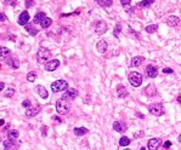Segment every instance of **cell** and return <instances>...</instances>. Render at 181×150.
Listing matches in <instances>:
<instances>
[{"label":"cell","instance_id":"1","mask_svg":"<svg viewBox=\"0 0 181 150\" xmlns=\"http://www.w3.org/2000/svg\"><path fill=\"white\" fill-rule=\"evenodd\" d=\"M71 109V104H69V99L67 97H61L60 99H57L56 102V110L60 115H66V114L69 113Z\"/></svg>","mask_w":181,"mask_h":150},{"label":"cell","instance_id":"2","mask_svg":"<svg viewBox=\"0 0 181 150\" xmlns=\"http://www.w3.org/2000/svg\"><path fill=\"white\" fill-rule=\"evenodd\" d=\"M68 90V82L66 80H57L51 84V91L54 93H57V92H61V91H67Z\"/></svg>","mask_w":181,"mask_h":150},{"label":"cell","instance_id":"3","mask_svg":"<svg viewBox=\"0 0 181 150\" xmlns=\"http://www.w3.org/2000/svg\"><path fill=\"white\" fill-rule=\"evenodd\" d=\"M148 111L151 113L152 115H156V116H162L165 114L164 105L161 104V103H156V104L148 105Z\"/></svg>","mask_w":181,"mask_h":150},{"label":"cell","instance_id":"4","mask_svg":"<svg viewBox=\"0 0 181 150\" xmlns=\"http://www.w3.org/2000/svg\"><path fill=\"white\" fill-rule=\"evenodd\" d=\"M51 57V51L45 49V47H40L38 53H37V59L39 63H45L46 61H49Z\"/></svg>","mask_w":181,"mask_h":150},{"label":"cell","instance_id":"5","mask_svg":"<svg viewBox=\"0 0 181 150\" xmlns=\"http://www.w3.org/2000/svg\"><path fill=\"white\" fill-rule=\"evenodd\" d=\"M129 82L134 86V87H139L142 84V75L137 71H131L129 74Z\"/></svg>","mask_w":181,"mask_h":150},{"label":"cell","instance_id":"6","mask_svg":"<svg viewBox=\"0 0 181 150\" xmlns=\"http://www.w3.org/2000/svg\"><path fill=\"white\" fill-rule=\"evenodd\" d=\"M94 30H95L96 34L102 35L103 33L107 32V23L105 22V21H102V19L96 21V22L94 23Z\"/></svg>","mask_w":181,"mask_h":150},{"label":"cell","instance_id":"7","mask_svg":"<svg viewBox=\"0 0 181 150\" xmlns=\"http://www.w3.org/2000/svg\"><path fill=\"white\" fill-rule=\"evenodd\" d=\"M20 143L21 142H16L15 139H9V141H5L3 142V145L5 150H13V149H17L20 147Z\"/></svg>","mask_w":181,"mask_h":150},{"label":"cell","instance_id":"8","mask_svg":"<svg viewBox=\"0 0 181 150\" xmlns=\"http://www.w3.org/2000/svg\"><path fill=\"white\" fill-rule=\"evenodd\" d=\"M162 144V141L159 138H152L149 139L147 145H148V150H158V148L161 147Z\"/></svg>","mask_w":181,"mask_h":150},{"label":"cell","instance_id":"9","mask_svg":"<svg viewBox=\"0 0 181 150\" xmlns=\"http://www.w3.org/2000/svg\"><path fill=\"white\" fill-rule=\"evenodd\" d=\"M60 67V61L59 59H51L45 64V70L48 71H54Z\"/></svg>","mask_w":181,"mask_h":150},{"label":"cell","instance_id":"10","mask_svg":"<svg viewBox=\"0 0 181 150\" xmlns=\"http://www.w3.org/2000/svg\"><path fill=\"white\" fill-rule=\"evenodd\" d=\"M30 19V16H29V13L28 11H23V12H21L20 13V16H18V24L20 25H27L28 23V21Z\"/></svg>","mask_w":181,"mask_h":150},{"label":"cell","instance_id":"11","mask_svg":"<svg viewBox=\"0 0 181 150\" xmlns=\"http://www.w3.org/2000/svg\"><path fill=\"white\" fill-rule=\"evenodd\" d=\"M146 73H147V76L148 77H156L158 75V68L156 65H152V64H149L147 65V68H146Z\"/></svg>","mask_w":181,"mask_h":150},{"label":"cell","instance_id":"12","mask_svg":"<svg viewBox=\"0 0 181 150\" xmlns=\"http://www.w3.org/2000/svg\"><path fill=\"white\" fill-rule=\"evenodd\" d=\"M6 64L9 65V67H11L12 69H17V68H20V61L16 58V57H9V58L6 59Z\"/></svg>","mask_w":181,"mask_h":150},{"label":"cell","instance_id":"13","mask_svg":"<svg viewBox=\"0 0 181 150\" xmlns=\"http://www.w3.org/2000/svg\"><path fill=\"white\" fill-rule=\"evenodd\" d=\"M40 105H35V107H30V108H28L27 109V111H26V116L27 117H33V116H35L37 114H39V111H40Z\"/></svg>","mask_w":181,"mask_h":150},{"label":"cell","instance_id":"14","mask_svg":"<svg viewBox=\"0 0 181 150\" xmlns=\"http://www.w3.org/2000/svg\"><path fill=\"white\" fill-rule=\"evenodd\" d=\"M108 49V44H107V41L105 40H100V41H97V44H96V50L99 51L100 53H105L106 51Z\"/></svg>","mask_w":181,"mask_h":150},{"label":"cell","instance_id":"15","mask_svg":"<svg viewBox=\"0 0 181 150\" xmlns=\"http://www.w3.org/2000/svg\"><path fill=\"white\" fill-rule=\"evenodd\" d=\"M113 130H114L116 132H124L126 130V123H124V122H120V121H116V122H113Z\"/></svg>","mask_w":181,"mask_h":150},{"label":"cell","instance_id":"16","mask_svg":"<svg viewBox=\"0 0 181 150\" xmlns=\"http://www.w3.org/2000/svg\"><path fill=\"white\" fill-rule=\"evenodd\" d=\"M145 95L148 96V97H153V96H156L157 95V89H156V86H154L153 84L151 85H148L146 89H145Z\"/></svg>","mask_w":181,"mask_h":150},{"label":"cell","instance_id":"17","mask_svg":"<svg viewBox=\"0 0 181 150\" xmlns=\"http://www.w3.org/2000/svg\"><path fill=\"white\" fill-rule=\"evenodd\" d=\"M167 24L169 27H178L180 24V18L178 16H169L167 19Z\"/></svg>","mask_w":181,"mask_h":150},{"label":"cell","instance_id":"18","mask_svg":"<svg viewBox=\"0 0 181 150\" xmlns=\"http://www.w3.org/2000/svg\"><path fill=\"white\" fill-rule=\"evenodd\" d=\"M37 92H38V95L41 97V98H44V99H46V98L49 97V93H48V91H46V89L44 86H41V85H38L37 86Z\"/></svg>","mask_w":181,"mask_h":150},{"label":"cell","instance_id":"19","mask_svg":"<svg viewBox=\"0 0 181 150\" xmlns=\"http://www.w3.org/2000/svg\"><path fill=\"white\" fill-rule=\"evenodd\" d=\"M73 133L75 134L77 137H83V136H85V134L89 133V130L85 128V127H77V128H74Z\"/></svg>","mask_w":181,"mask_h":150},{"label":"cell","instance_id":"20","mask_svg":"<svg viewBox=\"0 0 181 150\" xmlns=\"http://www.w3.org/2000/svg\"><path fill=\"white\" fill-rule=\"evenodd\" d=\"M65 97H67L68 99H74V98L78 97V91L74 90V89H68L66 91Z\"/></svg>","mask_w":181,"mask_h":150},{"label":"cell","instance_id":"21","mask_svg":"<svg viewBox=\"0 0 181 150\" xmlns=\"http://www.w3.org/2000/svg\"><path fill=\"white\" fill-rule=\"evenodd\" d=\"M143 61H145V58H143L142 56H135L131 59V65L133 67H140L143 63Z\"/></svg>","mask_w":181,"mask_h":150},{"label":"cell","instance_id":"22","mask_svg":"<svg viewBox=\"0 0 181 150\" xmlns=\"http://www.w3.org/2000/svg\"><path fill=\"white\" fill-rule=\"evenodd\" d=\"M117 93H118V97L119 98H125L128 96V91L125 89V86L123 85H119L117 87Z\"/></svg>","mask_w":181,"mask_h":150},{"label":"cell","instance_id":"23","mask_svg":"<svg viewBox=\"0 0 181 150\" xmlns=\"http://www.w3.org/2000/svg\"><path fill=\"white\" fill-rule=\"evenodd\" d=\"M154 3V0H142V1L137 3L135 7H139V9H142V7H148Z\"/></svg>","mask_w":181,"mask_h":150},{"label":"cell","instance_id":"24","mask_svg":"<svg viewBox=\"0 0 181 150\" xmlns=\"http://www.w3.org/2000/svg\"><path fill=\"white\" fill-rule=\"evenodd\" d=\"M45 17H46L45 12H38V13L34 16V18H33V22H34L35 24H40V23H41V21H43Z\"/></svg>","mask_w":181,"mask_h":150},{"label":"cell","instance_id":"25","mask_svg":"<svg viewBox=\"0 0 181 150\" xmlns=\"http://www.w3.org/2000/svg\"><path fill=\"white\" fill-rule=\"evenodd\" d=\"M95 1L102 7H110V6H112V4H113L112 0H95Z\"/></svg>","mask_w":181,"mask_h":150},{"label":"cell","instance_id":"26","mask_svg":"<svg viewBox=\"0 0 181 150\" xmlns=\"http://www.w3.org/2000/svg\"><path fill=\"white\" fill-rule=\"evenodd\" d=\"M145 30L148 33V34H153V33H156L157 30H158V24H149L147 25L146 28H145Z\"/></svg>","mask_w":181,"mask_h":150},{"label":"cell","instance_id":"27","mask_svg":"<svg viewBox=\"0 0 181 150\" xmlns=\"http://www.w3.org/2000/svg\"><path fill=\"white\" fill-rule=\"evenodd\" d=\"M11 55V51H10V49L7 47H1V50H0V57L3 58H7V57Z\"/></svg>","mask_w":181,"mask_h":150},{"label":"cell","instance_id":"28","mask_svg":"<svg viewBox=\"0 0 181 150\" xmlns=\"http://www.w3.org/2000/svg\"><path fill=\"white\" fill-rule=\"evenodd\" d=\"M51 23H52V21H51V18H49V17H45L43 21H41V23H40V25L43 28H49L50 25H51Z\"/></svg>","mask_w":181,"mask_h":150},{"label":"cell","instance_id":"29","mask_svg":"<svg viewBox=\"0 0 181 150\" xmlns=\"http://www.w3.org/2000/svg\"><path fill=\"white\" fill-rule=\"evenodd\" d=\"M24 28H26V30L32 35V37H34V35H37L38 34V30L35 29V28H33L32 25H29V24H27V25H24Z\"/></svg>","mask_w":181,"mask_h":150},{"label":"cell","instance_id":"30","mask_svg":"<svg viewBox=\"0 0 181 150\" xmlns=\"http://www.w3.org/2000/svg\"><path fill=\"white\" fill-rule=\"evenodd\" d=\"M18 136H20V133H18L17 130H11V131L7 132V138L9 139H16Z\"/></svg>","mask_w":181,"mask_h":150},{"label":"cell","instance_id":"31","mask_svg":"<svg viewBox=\"0 0 181 150\" xmlns=\"http://www.w3.org/2000/svg\"><path fill=\"white\" fill-rule=\"evenodd\" d=\"M130 144V139H129L128 137H122L120 139H119V145L120 147H126V145H129Z\"/></svg>","mask_w":181,"mask_h":150},{"label":"cell","instance_id":"32","mask_svg":"<svg viewBox=\"0 0 181 150\" xmlns=\"http://www.w3.org/2000/svg\"><path fill=\"white\" fill-rule=\"evenodd\" d=\"M122 32V24L120 23H117L116 27H114V30H113V35L116 38H119V33Z\"/></svg>","mask_w":181,"mask_h":150},{"label":"cell","instance_id":"33","mask_svg":"<svg viewBox=\"0 0 181 150\" xmlns=\"http://www.w3.org/2000/svg\"><path fill=\"white\" fill-rule=\"evenodd\" d=\"M13 95H15V89H13V87H10V89H7L6 91H5L4 97H6V98H11Z\"/></svg>","mask_w":181,"mask_h":150},{"label":"cell","instance_id":"34","mask_svg":"<svg viewBox=\"0 0 181 150\" xmlns=\"http://www.w3.org/2000/svg\"><path fill=\"white\" fill-rule=\"evenodd\" d=\"M35 79H37V73H35V71H30V73H28L27 80H28L29 82H34Z\"/></svg>","mask_w":181,"mask_h":150},{"label":"cell","instance_id":"35","mask_svg":"<svg viewBox=\"0 0 181 150\" xmlns=\"http://www.w3.org/2000/svg\"><path fill=\"white\" fill-rule=\"evenodd\" d=\"M4 4L5 5H10V6H16V5H17V0H5Z\"/></svg>","mask_w":181,"mask_h":150},{"label":"cell","instance_id":"36","mask_svg":"<svg viewBox=\"0 0 181 150\" xmlns=\"http://www.w3.org/2000/svg\"><path fill=\"white\" fill-rule=\"evenodd\" d=\"M22 107H24V108H27V109H28V108L32 107V103H30L28 99H26V101L22 102Z\"/></svg>","mask_w":181,"mask_h":150},{"label":"cell","instance_id":"37","mask_svg":"<svg viewBox=\"0 0 181 150\" xmlns=\"http://www.w3.org/2000/svg\"><path fill=\"white\" fill-rule=\"evenodd\" d=\"M163 73L164 74H172V73H174V70L170 69V68H164L163 69Z\"/></svg>","mask_w":181,"mask_h":150},{"label":"cell","instance_id":"38","mask_svg":"<svg viewBox=\"0 0 181 150\" xmlns=\"http://www.w3.org/2000/svg\"><path fill=\"white\" fill-rule=\"evenodd\" d=\"M131 0H120V4L123 5V6H126V5H130Z\"/></svg>","mask_w":181,"mask_h":150},{"label":"cell","instance_id":"39","mask_svg":"<svg viewBox=\"0 0 181 150\" xmlns=\"http://www.w3.org/2000/svg\"><path fill=\"white\" fill-rule=\"evenodd\" d=\"M34 4L33 0H26V7H30Z\"/></svg>","mask_w":181,"mask_h":150},{"label":"cell","instance_id":"40","mask_svg":"<svg viewBox=\"0 0 181 150\" xmlns=\"http://www.w3.org/2000/svg\"><path fill=\"white\" fill-rule=\"evenodd\" d=\"M170 147H172V142L167 141V142L164 143V148H165V149H168V148H170Z\"/></svg>","mask_w":181,"mask_h":150},{"label":"cell","instance_id":"41","mask_svg":"<svg viewBox=\"0 0 181 150\" xmlns=\"http://www.w3.org/2000/svg\"><path fill=\"white\" fill-rule=\"evenodd\" d=\"M0 21H1V22L6 21V16H5V13H3V12H1V15H0Z\"/></svg>","mask_w":181,"mask_h":150},{"label":"cell","instance_id":"42","mask_svg":"<svg viewBox=\"0 0 181 150\" xmlns=\"http://www.w3.org/2000/svg\"><path fill=\"white\" fill-rule=\"evenodd\" d=\"M4 87H5V84H4V82L1 81V82H0V90L3 91V89H4Z\"/></svg>","mask_w":181,"mask_h":150},{"label":"cell","instance_id":"43","mask_svg":"<svg viewBox=\"0 0 181 150\" xmlns=\"http://www.w3.org/2000/svg\"><path fill=\"white\" fill-rule=\"evenodd\" d=\"M136 116H137V117H141V119H143V115H142L141 113H137V114H136Z\"/></svg>","mask_w":181,"mask_h":150},{"label":"cell","instance_id":"44","mask_svg":"<svg viewBox=\"0 0 181 150\" xmlns=\"http://www.w3.org/2000/svg\"><path fill=\"white\" fill-rule=\"evenodd\" d=\"M4 125H5V121H4V120H3V119H1V120H0V126H1V127H3Z\"/></svg>","mask_w":181,"mask_h":150},{"label":"cell","instance_id":"45","mask_svg":"<svg viewBox=\"0 0 181 150\" xmlns=\"http://www.w3.org/2000/svg\"><path fill=\"white\" fill-rule=\"evenodd\" d=\"M54 120H56V121H60V122H61V119H59V117H56V116L54 117Z\"/></svg>","mask_w":181,"mask_h":150},{"label":"cell","instance_id":"46","mask_svg":"<svg viewBox=\"0 0 181 150\" xmlns=\"http://www.w3.org/2000/svg\"><path fill=\"white\" fill-rule=\"evenodd\" d=\"M179 142L181 143V134H180V136H179Z\"/></svg>","mask_w":181,"mask_h":150},{"label":"cell","instance_id":"47","mask_svg":"<svg viewBox=\"0 0 181 150\" xmlns=\"http://www.w3.org/2000/svg\"><path fill=\"white\" fill-rule=\"evenodd\" d=\"M140 150H146V148H141V149H140Z\"/></svg>","mask_w":181,"mask_h":150},{"label":"cell","instance_id":"48","mask_svg":"<svg viewBox=\"0 0 181 150\" xmlns=\"http://www.w3.org/2000/svg\"><path fill=\"white\" fill-rule=\"evenodd\" d=\"M124 150H130V149H124Z\"/></svg>","mask_w":181,"mask_h":150}]
</instances>
